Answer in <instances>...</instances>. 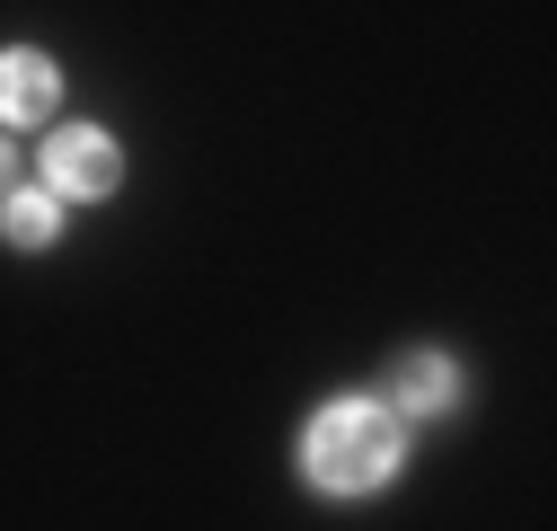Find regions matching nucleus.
Returning <instances> with one entry per match:
<instances>
[{
    "label": "nucleus",
    "mask_w": 557,
    "mask_h": 531,
    "mask_svg": "<svg viewBox=\"0 0 557 531\" xmlns=\"http://www.w3.org/2000/svg\"><path fill=\"white\" fill-rule=\"evenodd\" d=\"M398 460H407V425L381 408V398H363V390L327 398V408L301 425V479L319 496H381L398 479Z\"/></svg>",
    "instance_id": "f257e3e1"
},
{
    "label": "nucleus",
    "mask_w": 557,
    "mask_h": 531,
    "mask_svg": "<svg viewBox=\"0 0 557 531\" xmlns=\"http://www.w3.org/2000/svg\"><path fill=\"white\" fill-rule=\"evenodd\" d=\"M115 177H124V160H115V143H107L98 124H53V133H45L36 186L53 195V205H107Z\"/></svg>",
    "instance_id": "f03ea898"
},
{
    "label": "nucleus",
    "mask_w": 557,
    "mask_h": 531,
    "mask_svg": "<svg viewBox=\"0 0 557 531\" xmlns=\"http://www.w3.org/2000/svg\"><path fill=\"white\" fill-rule=\"evenodd\" d=\"M372 398H381V408L416 434V425H434V417H451V408H460V363H451V355H434V346H416V355H398V363H389V381H381Z\"/></svg>",
    "instance_id": "7ed1b4c3"
},
{
    "label": "nucleus",
    "mask_w": 557,
    "mask_h": 531,
    "mask_svg": "<svg viewBox=\"0 0 557 531\" xmlns=\"http://www.w3.org/2000/svg\"><path fill=\"white\" fill-rule=\"evenodd\" d=\"M53 107H62V72H53L36 45H10V53H0V133L45 124Z\"/></svg>",
    "instance_id": "20e7f679"
},
{
    "label": "nucleus",
    "mask_w": 557,
    "mask_h": 531,
    "mask_svg": "<svg viewBox=\"0 0 557 531\" xmlns=\"http://www.w3.org/2000/svg\"><path fill=\"white\" fill-rule=\"evenodd\" d=\"M53 231H62V205L45 186H10L0 195V239L10 248H53Z\"/></svg>",
    "instance_id": "39448f33"
},
{
    "label": "nucleus",
    "mask_w": 557,
    "mask_h": 531,
    "mask_svg": "<svg viewBox=\"0 0 557 531\" xmlns=\"http://www.w3.org/2000/svg\"><path fill=\"white\" fill-rule=\"evenodd\" d=\"M10 186H18V143L0 133V195H10Z\"/></svg>",
    "instance_id": "423d86ee"
}]
</instances>
